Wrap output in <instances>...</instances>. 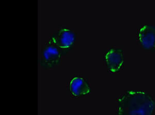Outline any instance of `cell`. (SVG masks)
Wrapping results in <instances>:
<instances>
[{"mask_svg":"<svg viewBox=\"0 0 155 115\" xmlns=\"http://www.w3.org/2000/svg\"><path fill=\"white\" fill-rule=\"evenodd\" d=\"M155 101L143 91H127L117 101L119 115H152Z\"/></svg>","mask_w":155,"mask_h":115,"instance_id":"obj_1","label":"cell"},{"mask_svg":"<svg viewBox=\"0 0 155 115\" xmlns=\"http://www.w3.org/2000/svg\"><path fill=\"white\" fill-rule=\"evenodd\" d=\"M50 41L58 47L62 54H65L74 44V33L71 30L63 27L52 34Z\"/></svg>","mask_w":155,"mask_h":115,"instance_id":"obj_2","label":"cell"},{"mask_svg":"<svg viewBox=\"0 0 155 115\" xmlns=\"http://www.w3.org/2000/svg\"><path fill=\"white\" fill-rule=\"evenodd\" d=\"M62 54L57 46L49 41L45 44L41 54L40 63L45 68H51L59 64Z\"/></svg>","mask_w":155,"mask_h":115,"instance_id":"obj_3","label":"cell"},{"mask_svg":"<svg viewBox=\"0 0 155 115\" xmlns=\"http://www.w3.org/2000/svg\"><path fill=\"white\" fill-rule=\"evenodd\" d=\"M104 59L109 72L112 73L119 72L124 61L123 50L119 47H111L104 55Z\"/></svg>","mask_w":155,"mask_h":115,"instance_id":"obj_4","label":"cell"},{"mask_svg":"<svg viewBox=\"0 0 155 115\" xmlns=\"http://www.w3.org/2000/svg\"><path fill=\"white\" fill-rule=\"evenodd\" d=\"M137 39L145 48L155 49V26L147 24L141 26L137 32Z\"/></svg>","mask_w":155,"mask_h":115,"instance_id":"obj_5","label":"cell"},{"mask_svg":"<svg viewBox=\"0 0 155 115\" xmlns=\"http://www.w3.org/2000/svg\"><path fill=\"white\" fill-rule=\"evenodd\" d=\"M69 89L71 94L76 97L90 93L91 88L87 81L80 77H74L70 83Z\"/></svg>","mask_w":155,"mask_h":115,"instance_id":"obj_6","label":"cell"}]
</instances>
